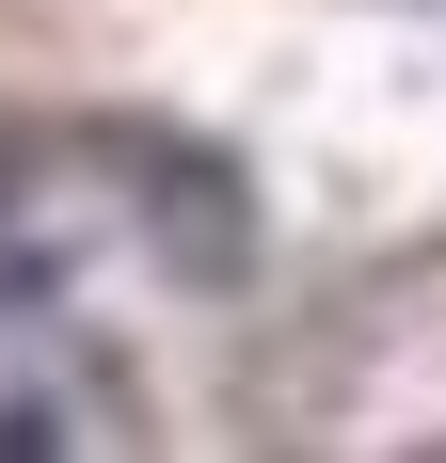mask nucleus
Listing matches in <instances>:
<instances>
[{"label":"nucleus","instance_id":"nucleus-1","mask_svg":"<svg viewBox=\"0 0 446 463\" xmlns=\"http://www.w3.org/2000/svg\"><path fill=\"white\" fill-rule=\"evenodd\" d=\"M239 288L256 192L176 128H0V304H96V288Z\"/></svg>","mask_w":446,"mask_h":463},{"label":"nucleus","instance_id":"nucleus-2","mask_svg":"<svg viewBox=\"0 0 446 463\" xmlns=\"http://www.w3.org/2000/svg\"><path fill=\"white\" fill-rule=\"evenodd\" d=\"M96 431H112V400H80V383L64 400H0V448H96Z\"/></svg>","mask_w":446,"mask_h":463}]
</instances>
